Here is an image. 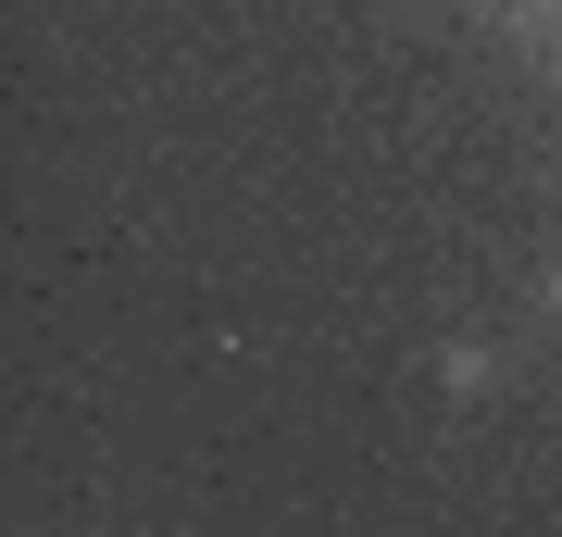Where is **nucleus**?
Masks as SVG:
<instances>
[{
    "mask_svg": "<svg viewBox=\"0 0 562 537\" xmlns=\"http://www.w3.org/2000/svg\"><path fill=\"white\" fill-rule=\"evenodd\" d=\"M550 300H562V276H550Z\"/></svg>",
    "mask_w": 562,
    "mask_h": 537,
    "instance_id": "nucleus-1",
    "label": "nucleus"
}]
</instances>
